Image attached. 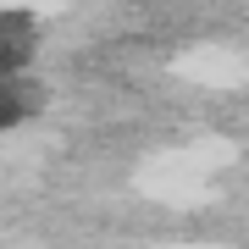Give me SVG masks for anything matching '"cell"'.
Listing matches in <instances>:
<instances>
[{"label": "cell", "instance_id": "6da1fadb", "mask_svg": "<svg viewBox=\"0 0 249 249\" xmlns=\"http://www.w3.org/2000/svg\"><path fill=\"white\" fill-rule=\"evenodd\" d=\"M34 55V17L28 11H0V78H17Z\"/></svg>", "mask_w": 249, "mask_h": 249}, {"label": "cell", "instance_id": "7a4b0ae2", "mask_svg": "<svg viewBox=\"0 0 249 249\" xmlns=\"http://www.w3.org/2000/svg\"><path fill=\"white\" fill-rule=\"evenodd\" d=\"M34 106H39V89H34L28 78H0V127L22 122Z\"/></svg>", "mask_w": 249, "mask_h": 249}]
</instances>
